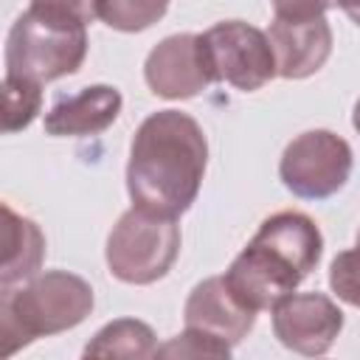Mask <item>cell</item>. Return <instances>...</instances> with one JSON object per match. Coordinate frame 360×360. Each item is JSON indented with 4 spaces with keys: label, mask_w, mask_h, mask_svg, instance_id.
I'll list each match as a JSON object with an SVG mask.
<instances>
[{
    "label": "cell",
    "mask_w": 360,
    "mask_h": 360,
    "mask_svg": "<svg viewBox=\"0 0 360 360\" xmlns=\"http://www.w3.org/2000/svg\"><path fill=\"white\" fill-rule=\"evenodd\" d=\"M208 141L197 118L158 110L141 121L127 160V191L135 208L177 219L200 194Z\"/></svg>",
    "instance_id": "obj_1"
},
{
    "label": "cell",
    "mask_w": 360,
    "mask_h": 360,
    "mask_svg": "<svg viewBox=\"0 0 360 360\" xmlns=\"http://www.w3.org/2000/svg\"><path fill=\"white\" fill-rule=\"evenodd\" d=\"M87 56V25L70 14L28 6L6 39V73L31 84L70 76Z\"/></svg>",
    "instance_id": "obj_2"
},
{
    "label": "cell",
    "mask_w": 360,
    "mask_h": 360,
    "mask_svg": "<svg viewBox=\"0 0 360 360\" xmlns=\"http://www.w3.org/2000/svg\"><path fill=\"white\" fill-rule=\"evenodd\" d=\"M177 253H180L177 219L146 214L135 205L118 217L104 248L110 273L118 281L135 287L160 281L177 262Z\"/></svg>",
    "instance_id": "obj_3"
},
{
    "label": "cell",
    "mask_w": 360,
    "mask_h": 360,
    "mask_svg": "<svg viewBox=\"0 0 360 360\" xmlns=\"http://www.w3.org/2000/svg\"><path fill=\"white\" fill-rule=\"evenodd\" d=\"M352 146L332 129H309L295 135L278 160V177L287 191L301 200H326L352 177Z\"/></svg>",
    "instance_id": "obj_4"
},
{
    "label": "cell",
    "mask_w": 360,
    "mask_h": 360,
    "mask_svg": "<svg viewBox=\"0 0 360 360\" xmlns=\"http://www.w3.org/2000/svg\"><path fill=\"white\" fill-rule=\"evenodd\" d=\"M93 304L90 281L68 270L37 273L25 287L14 290V312L34 340L79 326L93 312Z\"/></svg>",
    "instance_id": "obj_5"
},
{
    "label": "cell",
    "mask_w": 360,
    "mask_h": 360,
    "mask_svg": "<svg viewBox=\"0 0 360 360\" xmlns=\"http://www.w3.org/2000/svg\"><path fill=\"white\" fill-rule=\"evenodd\" d=\"M211 82H225L242 93L264 87L276 76L270 39L262 28L242 20H225L200 34Z\"/></svg>",
    "instance_id": "obj_6"
},
{
    "label": "cell",
    "mask_w": 360,
    "mask_h": 360,
    "mask_svg": "<svg viewBox=\"0 0 360 360\" xmlns=\"http://www.w3.org/2000/svg\"><path fill=\"white\" fill-rule=\"evenodd\" d=\"M270 312L278 343L304 357L326 354L343 329L340 307L323 292H290Z\"/></svg>",
    "instance_id": "obj_7"
},
{
    "label": "cell",
    "mask_w": 360,
    "mask_h": 360,
    "mask_svg": "<svg viewBox=\"0 0 360 360\" xmlns=\"http://www.w3.org/2000/svg\"><path fill=\"white\" fill-rule=\"evenodd\" d=\"M222 278L233 292V298L253 312L273 309L284 295L295 292L298 284L304 281V276L290 262H284L276 250L253 239L231 262Z\"/></svg>",
    "instance_id": "obj_8"
},
{
    "label": "cell",
    "mask_w": 360,
    "mask_h": 360,
    "mask_svg": "<svg viewBox=\"0 0 360 360\" xmlns=\"http://www.w3.org/2000/svg\"><path fill=\"white\" fill-rule=\"evenodd\" d=\"M143 79L155 96L172 101L202 93L211 84V70L200 34H172L160 39L143 62Z\"/></svg>",
    "instance_id": "obj_9"
},
{
    "label": "cell",
    "mask_w": 360,
    "mask_h": 360,
    "mask_svg": "<svg viewBox=\"0 0 360 360\" xmlns=\"http://www.w3.org/2000/svg\"><path fill=\"white\" fill-rule=\"evenodd\" d=\"M267 39L276 59V76L284 79H307L318 73L332 53V28L323 14L307 20L273 17Z\"/></svg>",
    "instance_id": "obj_10"
},
{
    "label": "cell",
    "mask_w": 360,
    "mask_h": 360,
    "mask_svg": "<svg viewBox=\"0 0 360 360\" xmlns=\"http://www.w3.org/2000/svg\"><path fill=\"white\" fill-rule=\"evenodd\" d=\"M183 321L188 329H197L225 346H236L256 323V312L233 298L222 276L202 278L186 298Z\"/></svg>",
    "instance_id": "obj_11"
},
{
    "label": "cell",
    "mask_w": 360,
    "mask_h": 360,
    "mask_svg": "<svg viewBox=\"0 0 360 360\" xmlns=\"http://www.w3.org/2000/svg\"><path fill=\"white\" fill-rule=\"evenodd\" d=\"M121 93L112 84H90L73 96L56 98L45 112V132L53 138H84L98 135L115 124L121 112Z\"/></svg>",
    "instance_id": "obj_12"
},
{
    "label": "cell",
    "mask_w": 360,
    "mask_h": 360,
    "mask_svg": "<svg viewBox=\"0 0 360 360\" xmlns=\"http://www.w3.org/2000/svg\"><path fill=\"white\" fill-rule=\"evenodd\" d=\"M45 262V233L31 219L0 202V287H14L39 273Z\"/></svg>",
    "instance_id": "obj_13"
},
{
    "label": "cell",
    "mask_w": 360,
    "mask_h": 360,
    "mask_svg": "<svg viewBox=\"0 0 360 360\" xmlns=\"http://www.w3.org/2000/svg\"><path fill=\"white\" fill-rule=\"evenodd\" d=\"M253 242L276 250L304 278L318 267L321 253H323V236H321L315 219L301 211H278V214L267 217L259 225Z\"/></svg>",
    "instance_id": "obj_14"
},
{
    "label": "cell",
    "mask_w": 360,
    "mask_h": 360,
    "mask_svg": "<svg viewBox=\"0 0 360 360\" xmlns=\"http://www.w3.org/2000/svg\"><path fill=\"white\" fill-rule=\"evenodd\" d=\"M84 357H127L146 360L158 357V340L149 323L138 318H115L101 326L82 352Z\"/></svg>",
    "instance_id": "obj_15"
},
{
    "label": "cell",
    "mask_w": 360,
    "mask_h": 360,
    "mask_svg": "<svg viewBox=\"0 0 360 360\" xmlns=\"http://www.w3.org/2000/svg\"><path fill=\"white\" fill-rule=\"evenodd\" d=\"M42 112V87L6 76L0 82V135L22 132Z\"/></svg>",
    "instance_id": "obj_16"
},
{
    "label": "cell",
    "mask_w": 360,
    "mask_h": 360,
    "mask_svg": "<svg viewBox=\"0 0 360 360\" xmlns=\"http://www.w3.org/2000/svg\"><path fill=\"white\" fill-rule=\"evenodd\" d=\"M169 8V0H96V17L112 31L135 34L152 28Z\"/></svg>",
    "instance_id": "obj_17"
},
{
    "label": "cell",
    "mask_w": 360,
    "mask_h": 360,
    "mask_svg": "<svg viewBox=\"0 0 360 360\" xmlns=\"http://www.w3.org/2000/svg\"><path fill=\"white\" fill-rule=\"evenodd\" d=\"M158 357H231V346L197 332V329H183L174 335L169 343L158 346Z\"/></svg>",
    "instance_id": "obj_18"
},
{
    "label": "cell",
    "mask_w": 360,
    "mask_h": 360,
    "mask_svg": "<svg viewBox=\"0 0 360 360\" xmlns=\"http://www.w3.org/2000/svg\"><path fill=\"white\" fill-rule=\"evenodd\" d=\"M28 343H34V338L14 312V290L0 287V360L22 352Z\"/></svg>",
    "instance_id": "obj_19"
},
{
    "label": "cell",
    "mask_w": 360,
    "mask_h": 360,
    "mask_svg": "<svg viewBox=\"0 0 360 360\" xmlns=\"http://www.w3.org/2000/svg\"><path fill=\"white\" fill-rule=\"evenodd\" d=\"M276 17L284 20H307V17H321L332 6L343 8V0H270Z\"/></svg>",
    "instance_id": "obj_20"
},
{
    "label": "cell",
    "mask_w": 360,
    "mask_h": 360,
    "mask_svg": "<svg viewBox=\"0 0 360 360\" xmlns=\"http://www.w3.org/2000/svg\"><path fill=\"white\" fill-rule=\"evenodd\" d=\"M352 259H354V253L352 250H346V253H340L335 262H332V273H329V284H332V290L346 301V304H357V295H354V267H352Z\"/></svg>",
    "instance_id": "obj_21"
},
{
    "label": "cell",
    "mask_w": 360,
    "mask_h": 360,
    "mask_svg": "<svg viewBox=\"0 0 360 360\" xmlns=\"http://www.w3.org/2000/svg\"><path fill=\"white\" fill-rule=\"evenodd\" d=\"M31 6H42V8L70 14V17L82 20L84 25L96 20V0H31Z\"/></svg>",
    "instance_id": "obj_22"
},
{
    "label": "cell",
    "mask_w": 360,
    "mask_h": 360,
    "mask_svg": "<svg viewBox=\"0 0 360 360\" xmlns=\"http://www.w3.org/2000/svg\"><path fill=\"white\" fill-rule=\"evenodd\" d=\"M343 11H346L352 20H357V0H343Z\"/></svg>",
    "instance_id": "obj_23"
}]
</instances>
